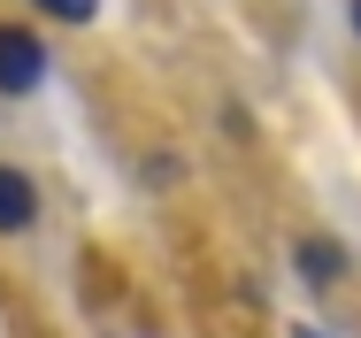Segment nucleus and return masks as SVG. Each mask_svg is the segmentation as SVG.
<instances>
[{
	"label": "nucleus",
	"mask_w": 361,
	"mask_h": 338,
	"mask_svg": "<svg viewBox=\"0 0 361 338\" xmlns=\"http://www.w3.org/2000/svg\"><path fill=\"white\" fill-rule=\"evenodd\" d=\"M47 85V47L23 23H0V100H23Z\"/></svg>",
	"instance_id": "obj_1"
},
{
	"label": "nucleus",
	"mask_w": 361,
	"mask_h": 338,
	"mask_svg": "<svg viewBox=\"0 0 361 338\" xmlns=\"http://www.w3.org/2000/svg\"><path fill=\"white\" fill-rule=\"evenodd\" d=\"M31 223H39V185L0 162V239H16V231H31Z\"/></svg>",
	"instance_id": "obj_2"
},
{
	"label": "nucleus",
	"mask_w": 361,
	"mask_h": 338,
	"mask_svg": "<svg viewBox=\"0 0 361 338\" xmlns=\"http://www.w3.org/2000/svg\"><path fill=\"white\" fill-rule=\"evenodd\" d=\"M300 277H307V284H338V277H346V254H338L331 239H300Z\"/></svg>",
	"instance_id": "obj_3"
},
{
	"label": "nucleus",
	"mask_w": 361,
	"mask_h": 338,
	"mask_svg": "<svg viewBox=\"0 0 361 338\" xmlns=\"http://www.w3.org/2000/svg\"><path fill=\"white\" fill-rule=\"evenodd\" d=\"M47 16H62V23H92L100 16V0H39Z\"/></svg>",
	"instance_id": "obj_4"
},
{
	"label": "nucleus",
	"mask_w": 361,
	"mask_h": 338,
	"mask_svg": "<svg viewBox=\"0 0 361 338\" xmlns=\"http://www.w3.org/2000/svg\"><path fill=\"white\" fill-rule=\"evenodd\" d=\"M292 338H323V331H307V323H300V331H292Z\"/></svg>",
	"instance_id": "obj_5"
},
{
	"label": "nucleus",
	"mask_w": 361,
	"mask_h": 338,
	"mask_svg": "<svg viewBox=\"0 0 361 338\" xmlns=\"http://www.w3.org/2000/svg\"><path fill=\"white\" fill-rule=\"evenodd\" d=\"M354 31H361V0H354Z\"/></svg>",
	"instance_id": "obj_6"
}]
</instances>
